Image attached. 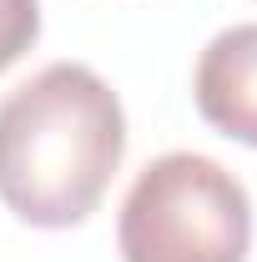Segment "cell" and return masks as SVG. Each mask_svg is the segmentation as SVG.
Wrapping results in <instances>:
<instances>
[{
	"label": "cell",
	"instance_id": "7a4b0ae2",
	"mask_svg": "<svg viewBox=\"0 0 257 262\" xmlns=\"http://www.w3.org/2000/svg\"><path fill=\"white\" fill-rule=\"evenodd\" d=\"M116 247L121 262H247L252 196L222 162L166 151L131 182Z\"/></svg>",
	"mask_w": 257,
	"mask_h": 262
},
{
	"label": "cell",
	"instance_id": "277c9868",
	"mask_svg": "<svg viewBox=\"0 0 257 262\" xmlns=\"http://www.w3.org/2000/svg\"><path fill=\"white\" fill-rule=\"evenodd\" d=\"M40 40V0H0V71Z\"/></svg>",
	"mask_w": 257,
	"mask_h": 262
},
{
	"label": "cell",
	"instance_id": "3957f363",
	"mask_svg": "<svg viewBox=\"0 0 257 262\" xmlns=\"http://www.w3.org/2000/svg\"><path fill=\"white\" fill-rule=\"evenodd\" d=\"M192 96L212 131L257 146V26H232L207 40L197 56Z\"/></svg>",
	"mask_w": 257,
	"mask_h": 262
},
{
	"label": "cell",
	"instance_id": "6da1fadb",
	"mask_svg": "<svg viewBox=\"0 0 257 262\" xmlns=\"http://www.w3.org/2000/svg\"><path fill=\"white\" fill-rule=\"evenodd\" d=\"M126 157L121 96L81 61H56L0 101V202L61 232L101 207Z\"/></svg>",
	"mask_w": 257,
	"mask_h": 262
}]
</instances>
